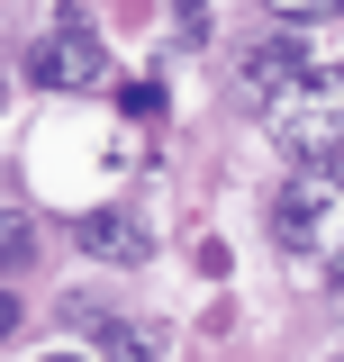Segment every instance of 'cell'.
<instances>
[{"label": "cell", "mask_w": 344, "mask_h": 362, "mask_svg": "<svg viewBox=\"0 0 344 362\" xmlns=\"http://www.w3.org/2000/svg\"><path fill=\"white\" fill-rule=\"evenodd\" d=\"M263 136L299 163H336L344 154V73H308L263 109Z\"/></svg>", "instance_id": "6da1fadb"}, {"label": "cell", "mask_w": 344, "mask_h": 362, "mask_svg": "<svg viewBox=\"0 0 344 362\" xmlns=\"http://www.w3.org/2000/svg\"><path fill=\"white\" fill-rule=\"evenodd\" d=\"M272 235H281V245H299V254L344 245V173H336V163H308V173L272 199Z\"/></svg>", "instance_id": "7a4b0ae2"}, {"label": "cell", "mask_w": 344, "mask_h": 362, "mask_svg": "<svg viewBox=\"0 0 344 362\" xmlns=\"http://www.w3.org/2000/svg\"><path fill=\"white\" fill-rule=\"evenodd\" d=\"M28 73H37V90H109V45L82 18H64L55 37L28 45Z\"/></svg>", "instance_id": "3957f363"}, {"label": "cell", "mask_w": 344, "mask_h": 362, "mask_svg": "<svg viewBox=\"0 0 344 362\" xmlns=\"http://www.w3.org/2000/svg\"><path fill=\"white\" fill-rule=\"evenodd\" d=\"M290 82H308V54H299V37H263L254 54H245V90H254V109H272Z\"/></svg>", "instance_id": "277c9868"}, {"label": "cell", "mask_w": 344, "mask_h": 362, "mask_svg": "<svg viewBox=\"0 0 344 362\" xmlns=\"http://www.w3.org/2000/svg\"><path fill=\"white\" fill-rule=\"evenodd\" d=\"M91 335H100V362H164V326L145 317H100Z\"/></svg>", "instance_id": "5b68a950"}, {"label": "cell", "mask_w": 344, "mask_h": 362, "mask_svg": "<svg viewBox=\"0 0 344 362\" xmlns=\"http://www.w3.org/2000/svg\"><path fill=\"white\" fill-rule=\"evenodd\" d=\"M82 245L100 254V263H145V254H154V245H145V226H136V218H118V209L82 218Z\"/></svg>", "instance_id": "8992f818"}, {"label": "cell", "mask_w": 344, "mask_h": 362, "mask_svg": "<svg viewBox=\"0 0 344 362\" xmlns=\"http://www.w3.org/2000/svg\"><path fill=\"white\" fill-rule=\"evenodd\" d=\"M263 9H272V18H290V28H299V18H336L344 0H263Z\"/></svg>", "instance_id": "52a82bcc"}, {"label": "cell", "mask_w": 344, "mask_h": 362, "mask_svg": "<svg viewBox=\"0 0 344 362\" xmlns=\"http://www.w3.org/2000/svg\"><path fill=\"white\" fill-rule=\"evenodd\" d=\"M172 18H181V45H200V28H209V9H200V0H172Z\"/></svg>", "instance_id": "ba28073f"}, {"label": "cell", "mask_w": 344, "mask_h": 362, "mask_svg": "<svg viewBox=\"0 0 344 362\" xmlns=\"http://www.w3.org/2000/svg\"><path fill=\"white\" fill-rule=\"evenodd\" d=\"M326 272H336V290H344V245H336V254H326Z\"/></svg>", "instance_id": "9c48e42d"}, {"label": "cell", "mask_w": 344, "mask_h": 362, "mask_svg": "<svg viewBox=\"0 0 344 362\" xmlns=\"http://www.w3.org/2000/svg\"><path fill=\"white\" fill-rule=\"evenodd\" d=\"M45 362H82V354H45Z\"/></svg>", "instance_id": "30bf717a"}, {"label": "cell", "mask_w": 344, "mask_h": 362, "mask_svg": "<svg viewBox=\"0 0 344 362\" xmlns=\"http://www.w3.org/2000/svg\"><path fill=\"white\" fill-rule=\"evenodd\" d=\"M336 173H344V154H336Z\"/></svg>", "instance_id": "8fae6325"}]
</instances>
